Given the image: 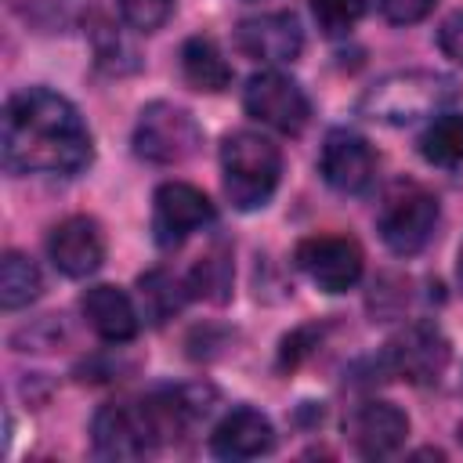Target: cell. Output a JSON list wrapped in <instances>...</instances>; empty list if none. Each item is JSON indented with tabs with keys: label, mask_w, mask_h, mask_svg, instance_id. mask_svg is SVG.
<instances>
[{
	"label": "cell",
	"mask_w": 463,
	"mask_h": 463,
	"mask_svg": "<svg viewBox=\"0 0 463 463\" xmlns=\"http://www.w3.org/2000/svg\"><path fill=\"white\" fill-rule=\"evenodd\" d=\"M0 152L11 174L72 177L90 163L94 145L69 98L47 87H25L4 105Z\"/></svg>",
	"instance_id": "6da1fadb"
},
{
	"label": "cell",
	"mask_w": 463,
	"mask_h": 463,
	"mask_svg": "<svg viewBox=\"0 0 463 463\" xmlns=\"http://www.w3.org/2000/svg\"><path fill=\"white\" fill-rule=\"evenodd\" d=\"M459 98V83L434 69H405L376 80L362 94V116L387 127H405L416 119L441 116Z\"/></svg>",
	"instance_id": "7a4b0ae2"
},
{
	"label": "cell",
	"mask_w": 463,
	"mask_h": 463,
	"mask_svg": "<svg viewBox=\"0 0 463 463\" xmlns=\"http://www.w3.org/2000/svg\"><path fill=\"white\" fill-rule=\"evenodd\" d=\"M224 195L235 210H260L282 177V152L257 130H235L221 145Z\"/></svg>",
	"instance_id": "3957f363"
},
{
	"label": "cell",
	"mask_w": 463,
	"mask_h": 463,
	"mask_svg": "<svg viewBox=\"0 0 463 463\" xmlns=\"http://www.w3.org/2000/svg\"><path fill=\"white\" fill-rule=\"evenodd\" d=\"M203 130L195 116L174 101H152L134 123V156L156 166H177L195 156Z\"/></svg>",
	"instance_id": "277c9868"
},
{
	"label": "cell",
	"mask_w": 463,
	"mask_h": 463,
	"mask_svg": "<svg viewBox=\"0 0 463 463\" xmlns=\"http://www.w3.org/2000/svg\"><path fill=\"white\" fill-rule=\"evenodd\" d=\"M449 358H452V344L434 322H409L402 333H394L387 340L376 365H380L383 380L398 376L405 383L427 387V383L441 380V373L449 369Z\"/></svg>",
	"instance_id": "5b68a950"
},
{
	"label": "cell",
	"mask_w": 463,
	"mask_h": 463,
	"mask_svg": "<svg viewBox=\"0 0 463 463\" xmlns=\"http://www.w3.org/2000/svg\"><path fill=\"white\" fill-rule=\"evenodd\" d=\"M242 105L253 119H260L264 127L279 130V134H300L311 119V101L300 90L297 80H289L279 69H264L253 72L246 90H242Z\"/></svg>",
	"instance_id": "8992f818"
},
{
	"label": "cell",
	"mask_w": 463,
	"mask_h": 463,
	"mask_svg": "<svg viewBox=\"0 0 463 463\" xmlns=\"http://www.w3.org/2000/svg\"><path fill=\"white\" fill-rule=\"evenodd\" d=\"M297 268L322 289V293H344L362 279L365 257L362 246L347 235H311L300 239L293 250Z\"/></svg>",
	"instance_id": "52a82bcc"
},
{
	"label": "cell",
	"mask_w": 463,
	"mask_h": 463,
	"mask_svg": "<svg viewBox=\"0 0 463 463\" xmlns=\"http://www.w3.org/2000/svg\"><path fill=\"white\" fill-rule=\"evenodd\" d=\"M213 221V203L188 181H166L156 188L152 199V239L163 250L181 246L192 232Z\"/></svg>",
	"instance_id": "ba28073f"
},
{
	"label": "cell",
	"mask_w": 463,
	"mask_h": 463,
	"mask_svg": "<svg viewBox=\"0 0 463 463\" xmlns=\"http://www.w3.org/2000/svg\"><path fill=\"white\" fill-rule=\"evenodd\" d=\"M434 228H438V199L430 192H420V188L391 195L387 206L380 210V221H376L383 246L398 257L420 253L430 242Z\"/></svg>",
	"instance_id": "9c48e42d"
},
{
	"label": "cell",
	"mask_w": 463,
	"mask_h": 463,
	"mask_svg": "<svg viewBox=\"0 0 463 463\" xmlns=\"http://www.w3.org/2000/svg\"><path fill=\"white\" fill-rule=\"evenodd\" d=\"M90 441H94V452L101 459H141L159 445L152 427H148L141 402L101 405L94 412V423H90Z\"/></svg>",
	"instance_id": "30bf717a"
},
{
	"label": "cell",
	"mask_w": 463,
	"mask_h": 463,
	"mask_svg": "<svg viewBox=\"0 0 463 463\" xmlns=\"http://www.w3.org/2000/svg\"><path fill=\"white\" fill-rule=\"evenodd\" d=\"M235 47L264 65H286L297 61L304 51V33L297 14L289 11H271V14H257V18H242L235 29Z\"/></svg>",
	"instance_id": "8fae6325"
},
{
	"label": "cell",
	"mask_w": 463,
	"mask_h": 463,
	"mask_svg": "<svg viewBox=\"0 0 463 463\" xmlns=\"http://www.w3.org/2000/svg\"><path fill=\"white\" fill-rule=\"evenodd\" d=\"M318 170L329 188H336L344 195H358L376 177V152L354 130H329L322 156H318Z\"/></svg>",
	"instance_id": "7c38bea8"
},
{
	"label": "cell",
	"mask_w": 463,
	"mask_h": 463,
	"mask_svg": "<svg viewBox=\"0 0 463 463\" xmlns=\"http://www.w3.org/2000/svg\"><path fill=\"white\" fill-rule=\"evenodd\" d=\"M47 253L54 260V268L69 279H87L101 268L105 260V235L98 228L94 217H65L61 224L51 228L47 235Z\"/></svg>",
	"instance_id": "4fadbf2b"
},
{
	"label": "cell",
	"mask_w": 463,
	"mask_h": 463,
	"mask_svg": "<svg viewBox=\"0 0 463 463\" xmlns=\"http://www.w3.org/2000/svg\"><path fill=\"white\" fill-rule=\"evenodd\" d=\"M347 434L351 445L358 449V456L365 459H383L394 456L405 438H409V416L391 405V402H362L351 416H347Z\"/></svg>",
	"instance_id": "5bb4252c"
},
{
	"label": "cell",
	"mask_w": 463,
	"mask_h": 463,
	"mask_svg": "<svg viewBox=\"0 0 463 463\" xmlns=\"http://www.w3.org/2000/svg\"><path fill=\"white\" fill-rule=\"evenodd\" d=\"M271 445H275V430L268 416H260L250 405L232 409L210 434V452L217 459H253L271 452Z\"/></svg>",
	"instance_id": "9a60e30c"
},
{
	"label": "cell",
	"mask_w": 463,
	"mask_h": 463,
	"mask_svg": "<svg viewBox=\"0 0 463 463\" xmlns=\"http://www.w3.org/2000/svg\"><path fill=\"white\" fill-rule=\"evenodd\" d=\"M80 311L87 318V326L109 340V344H127L137 336V311H134V300L119 289V286H90L83 297H80Z\"/></svg>",
	"instance_id": "2e32d148"
},
{
	"label": "cell",
	"mask_w": 463,
	"mask_h": 463,
	"mask_svg": "<svg viewBox=\"0 0 463 463\" xmlns=\"http://www.w3.org/2000/svg\"><path fill=\"white\" fill-rule=\"evenodd\" d=\"M181 72L188 80V87L206 90V94H221L232 83V65L224 61V54L217 51V43L210 36H192L181 47Z\"/></svg>",
	"instance_id": "e0dca14e"
},
{
	"label": "cell",
	"mask_w": 463,
	"mask_h": 463,
	"mask_svg": "<svg viewBox=\"0 0 463 463\" xmlns=\"http://www.w3.org/2000/svg\"><path fill=\"white\" fill-rule=\"evenodd\" d=\"M137 297H141V311L152 326H163L170 315H177L184 307V300L192 297L188 293V282H181L177 275H170L166 268H152L137 279Z\"/></svg>",
	"instance_id": "ac0fdd59"
},
{
	"label": "cell",
	"mask_w": 463,
	"mask_h": 463,
	"mask_svg": "<svg viewBox=\"0 0 463 463\" xmlns=\"http://www.w3.org/2000/svg\"><path fill=\"white\" fill-rule=\"evenodd\" d=\"M40 293H43V275H40L36 260H29L18 250H7L0 260V307L18 311V307L33 304Z\"/></svg>",
	"instance_id": "d6986e66"
},
{
	"label": "cell",
	"mask_w": 463,
	"mask_h": 463,
	"mask_svg": "<svg viewBox=\"0 0 463 463\" xmlns=\"http://www.w3.org/2000/svg\"><path fill=\"white\" fill-rule=\"evenodd\" d=\"M420 156L434 166H456L463 163V112H441L427 123L420 134Z\"/></svg>",
	"instance_id": "ffe728a7"
},
{
	"label": "cell",
	"mask_w": 463,
	"mask_h": 463,
	"mask_svg": "<svg viewBox=\"0 0 463 463\" xmlns=\"http://www.w3.org/2000/svg\"><path fill=\"white\" fill-rule=\"evenodd\" d=\"M192 297H206V300H228L232 289V253L224 246H213L210 253H203L192 268V275L184 279Z\"/></svg>",
	"instance_id": "44dd1931"
},
{
	"label": "cell",
	"mask_w": 463,
	"mask_h": 463,
	"mask_svg": "<svg viewBox=\"0 0 463 463\" xmlns=\"http://www.w3.org/2000/svg\"><path fill=\"white\" fill-rule=\"evenodd\" d=\"M311 14L326 36H344L362 22L365 0H311Z\"/></svg>",
	"instance_id": "7402d4cb"
},
{
	"label": "cell",
	"mask_w": 463,
	"mask_h": 463,
	"mask_svg": "<svg viewBox=\"0 0 463 463\" xmlns=\"http://www.w3.org/2000/svg\"><path fill=\"white\" fill-rule=\"evenodd\" d=\"M116 7H119L127 25L141 29V33H156L170 18L174 0H116Z\"/></svg>",
	"instance_id": "603a6c76"
},
{
	"label": "cell",
	"mask_w": 463,
	"mask_h": 463,
	"mask_svg": "<svg viewBox=\"0 0 463 463\" xmlns=\"http://www.w3.org/2000/svg\"><path fill=\"white\" fill-rule=\"evenodd\" d=\"M94 29H98V33H94L98 65H105V69H112V72H123V69H134V65H137V61H134V51H130V43H127V40H119V33H116L112 25L98 22Z\"/></svg>",
	"instance_id": "cb8c5ba5"
},
{
	"label": "cell",
	"mask_w": 463,
	"mask_h": 463,
	"mask_svg": "<svg viewBox=\"0 0 463 463\" xmlns=\"http://www.w3.org/2000/svg\"><path fill=\"white\" fill-rule=\"evenodd\" d=\"M318 340H322V326H304V329L289 333V336L282 340L279 365H282V369H297V365L311 354V347H318Z\"/></svg>",
	"instance_id": "d4e9b609"
},
{
	"label": "cell",
	"mask_w": 463,
	"mask_h": 463,
	"mask_svg": "<svg viewBox=\"0 0 463 463\" xmlns=\"http://www.w3.org/2000/svg\"><path fill=\"white\" fill-rule=\"evenodd\" d=\"M438 0H380V11L391 25H412V22H423L430 11H434Z\"/></svg>",
	"instance_id": "484cf974"
},
{
	"label": "cell",
	"mask_w": 463,
	"mask_h": 463,
	"mask_svg": "<svg viewBox=\"0 0 463 463\" xmlns=\"http://www.w3.org/2000/svg\"><path fill=\"white\" fill-rule=\"evenodd\" d=\"M438 47H441L452 61L463 65V11L449 14V18L438 25Z\"/></svg>",
	"instance_id": "4316f807"
},
{
	"label": "cell",
	"mask_w": 463,
	"mask_h": 463,
	"mask_svg": "<svg viewBox=\"0 0 463 463\" xmlns=\"http://www.w3.org/2000/svg\"><path fill=\"white\" fill-rule=\"evenodd\" d=\"M456 279H459V289H463V246H459V253H456Z\"/></svg>",
	"instance_id": "83f0119b"
},
{
	"label": "cell",
	"mask_w": 463,
	"mask_h": 463,
	"mask_svg": "<svg viewBox=\"0 0 463 463\" xmlns=\"http://www.w3.org/2000/svg\"><path fill=\"white\" fill-rule=\"evenodd\" d=\"M459 441H463V423H459Z\"/></svg>",
	"instance_id": "f1b7e54d"
}]
</instances>
